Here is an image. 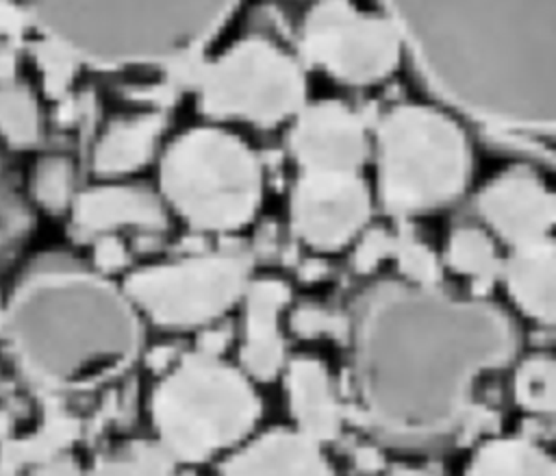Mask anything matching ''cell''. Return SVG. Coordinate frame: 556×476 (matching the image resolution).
Masks as SVG:
<instances>
[{
	"label": "cell",
	"instance_id": "cell-1",
	"mask_svg": "<svg viewBox=\"0 0 556 476\" xmlns=\"http://www.w3.org/2000/svg\"><path fill=\"white\" fill-rule=\"evenodd\" d=\"M348 337L356 417L402 448L439 446L489 426L491 411L476 402V387L519 350V328L500 304L406 280L367 287Z\"/></svg>",
	"mask_w": 556,
	"mask_h": 476
},
{
	"label": "cell",
	"instance_id": "cell-2",
	"mask_svg": "<svg viewBox=\"0 0 556 476\" xmlns=\"http://www.w3.org/2000/svg\"><path fill=\"white\" fill-rule=\"evenodd\" d=\"M424 87L456 117L556 141V0H380Z\"/></svg>",
	"mask_w": 556,
	"mask_h": 476
},
{
	"label": "cell",
	"instance_id": "cell-3",
	"mask_svg": "<svg viewBox=\"0 0 556 476\" xmlns=\"http://www.w3.org/2000/svg\"><path fill=\"white\" fill-rule=\"evenodd\" d=\"M0 335L15 365L50 391H87L117 378L143 339L128 293L65 252L24 265L0 306Z\"/></svg>",
	"mask_w": 556,
	"mask_h": 476
},
{
	"label": "cell",
	"instance_id": "cell-4",
	"mask_svg": "<svg viewBox=\"0 0 556 476\" xmlns=\"http://www.w3.org/2000/svg\"><path fill=\"white\" fill-rule=\"evenodd\" d=\"M241 0H24L48 43L91 67L180 65L228 22Z\"/></svg>",
	"mask_w": 556,
	"mask_h": 476
},
{
	"label": "cell",
	"instance_id": "cell-5",
	"mask_svg": "<svg viewBox=\"0 0 556 476\" xmlns=\"http://www.w3.org/2000/svg\"><path fill=\"white\" fill-rule=\"evenodd\" d=\"M473 174V148L445 107L402 102L376 126V193L389 215L415 217L456 202Z\"/></svg>",
	"mask_w": 556,
	"mask_h": 476
},
{
	"label": "cell",
	"instance_id": "cell-6",
	"mask_svg": "<svg viewBox=\"0 0 556 476\" xmlns=\"http://www.w3.org/2000/svg\"><path fill=\"white\" fill-rule=\"evenodd\" d=\"M150 415L156 441L176 463H202L248 439L261 398L243 369L198 350L156 383Z\"/></svg>",
	"mask_w": 556,
	"mask_h": 476
},
{
	"label": "cell",
	"instance_id": "cell-7",
	"mask_svg": "<svg viewBox=\"0 0 556 476\" xmlns=\"http://www.w3.org/2000/svg\"><path fill=\"white\" fill-rule=\"evenodd\" d=\"M161 193L195 230L235 233L263 202V167L239 137L219 128H191L161 159Z\"/></svg>",
	"mask_w": 556,
	"mask_h": 476
},
{
	"label": "cell",
	"instance_id": "cell-8",
	"mask_svg": "<svg viewBox=\"0 0 556 476\" xmlns=\"http://www.w3.org/2000/svg\"><path fill=\"white\" fill-rule=\"evenodd\" d=\"M200 107L219 120L276 126L304 109L300 63L267 39H243L198 76Z\"/></svg>",
	"mask_w": 556,
	"mask_h": 476
},
{
	"label": "cell",
	"instance_id": "cell-9",
	"mask_svg": "<svg viewBox=\"0 0 556 476\" xmlns=\"http://www.w3.org/2000/svg\"><path fill=\"white\" fill-rule=\"evenodd\" d=\"M250 287V259L219 250L132 272L124 291L139 313L163 328L208 326L228 313Z\"/></svg>",
	"mask_w": 556,
	"mask_h": 476
},
{
	"label": "cell",
	"instance_id": "cell-10",
	"mask_svg": "<svg viewBox=\"0 0 556 476\" xmlns=\"http://www.w3.org/2000/svg\"><path fill=\"white\" fill-rule=\"evenodd\" d=\"M302 50L339 83L369 87L389 78L404 46L395 24L350 0H319L302 22Z\"/></svg>",
	"mask_w": 556,
	"mask_h": 476
},
{
	"label": "cell",
	"instance_id": "cell-11",
	"mask_svg": "<svg viewBox=\"0 0 556 476\" xmlns=\"http://www.w3.org/2000/svg\"><path fill=\"white\" fill-rule=\"evenodd\" d=\"M371 206V189L361 172H300L289 217L295 237L308 248L337 252L363 235Z\"/></svg>",
	"mask_w": 556,
	"mask_h": 476
},
{
	"label": "cell",
	"instance_id": "cell-12",
	"mask_svg": "<svg viewBox=\"0 0 556 476\" xmlns=\"http://www.w3.org/2000/svg\"><path fill=\"white\" fill-rule=\"evenodd\" d=\"M476 209L489 233L508 248L549 237L556 228V191L523 165L506 167L484 183Z\"/></svg>",
	"mask_w": 556,
	"mask_h": 476
},
{
	"label": "cell",
	"instance_id": "cell-13",
	"mask_svg": "<svg viewBox=\"0 0 556 476\" xmlns=\"http://www.w3.org/2000/svg\"><path fill=\"white\" fill-rule=\"evenodd\" d=\"M289 148L300 172L356 174L369 154L363 117L339 100L304 107L289 135Z\"/></svg>",
	"mask_w": 556,
	"mask_h": 476
},
{
	"label": "cell",
	"instance_id": "cell-14",
	"mask_svg": "<svg viewBox=\"0 0 556 476\" xmlns=\"http://www.w3.org/2000/svg\"><path fill=\"white\" fill-rule=\"evenodd\" d=\"M241 369L256 380L276 378L285 365V339L280 315L289 304V287L276 278H258L245 291Z\"/></svg>",
	"mask_w": 556,
	"mask_h": 476
},
{
	"label": "cell",
	"instance_id": "cell-15",
	"mask_svg": "<svg viewBox=\"0 0 556 476\" xmlns=\"http://www.w3.org/2000/svg\"><path fill=\"white\" fill-rule=\"evenodd\" d=\"M222 476H337L319 441L298 428H274L235 450Z\"/></svg>",
	"mask_w": 556,
	"mask_h": 476
},
{
	"label": "cell",
	"instance_id": "cell-16",
	"mask_svg": "<svg viewBox=\"0 0 556 476\" xmlns=\"http://www.w3.org/2000/svg\"><path fill=\"white\" fill-rule=\"evenodd\" d=\"M72 222L85 235H106L117 228L161 230L167 217L161 198L141 185H100L74 198Z\"/></svg>",
	"mask_w": 556,
	"mask_h": 476
},
{
	"label": "cell",
	"instance_id": "cell-17",
	"mask_svg": "<svg viewBox=\"0 0 556 476\" xmlns=\"http://www.w3.org/2000/svg\"><path fill=\"white\" fill-rule=\"evenodd\" d=\"M510 302L532 322L556 326V237L510 248L502 265Z\"/></svg>",
	"mask_w": 556,
	"mask_h": 476
},
{
	"label": "cell",
	"instance_id": "cell-18",
	"mask_svg": "<svg viewBox=\"0 0 556 476\" xmlns=\"http://www.w3.org/2000/svg\"><path fill=\"white\" fill-rule=\"evenodd\" d=\"M282 372L287 406L295 428L319 443L334 439L343 424V409L328 367L315 356H295Z\"/></svg>",
	"mask_w": 556,
	"mask_h": 476
},
{
	"label": "cell",
	"instance_id": "cell-19",
	"mask_svg": "<svg viewBox=\"0 0 556 476\" xmlns=\"http://www.w3.org/2000/svg\"><path fill=\"white\" fill-rule=\"evenodd\" d=\"M159 113H137L111 122L93 148V170L102 176H124L143 167L163 133Z\"/></svg>",
	"mask_w": 556,
	"mask_h": 476
},
{
	"label": "cell",
	"instance_id": "cell-20",
	"mask_svg": "<svg viewBox=\"0 0 556 476\" xmlns=\"http://www.w3.org/2000/svg\"><path fill=\"white\" fill-rule=\"evenodd\" d=\"M463 476H556V456L530 439L491 437L473 450Z\"/></svg>",
	"mask_w": 556,
	"mask_h": 476
},
{
	"label": "cell",
	"instance_id": "cell-21",
	"mask_svg": "<svg viewBox=\"0 0 556 476\" xmlns=\"http://www.w3.org/2000/svg\"><path fill=\"white\" fill-rule=\"evenodd\" d=\"M443 265L469 278L473 289H489L500 276L504 259L495 237L480 226H456L443 250Z\"/></svg>",
	"mask_w": 556,
	"mask_h": 476
},
{
	"label": "cell",
	"instance_id": "cell-22",
	"mask_svg": "<svg viewBox=\"0 0 556 476\" xmlns=\"http://www.w3.org/2000/svg\"><path fill=\"white\" fill-rule=\"evenodd\" d=\"M0 137L13 148H30L41 137V111L35 93L13 80L0 83Z\"/></svg>",
	"mask_w": 556,
	"mask_h": 476
},
{
	"label": "cell",
	"instance_id": "cell-23",
	"mask_svg": "<svg viewBox=\"0 0 556 476\" xmlns=\"http://www.w3.org/2000/svg\"><path fill=\"white\" fill-rule=\"evenodd\" d=\"M176 461L159 441H130L100 456L87 476H174Z\"/></svg>",
	"mask_w": 556,
	"mask_h": 476
},
{
	"label": "cell",
	"instance_id": "cell-24",
	"mask_svg": "<svg viewBox=\"0 0 556 476\" xmlns=\"http://www.w3.org/2000/svg\"><path fill=\"white\" fill-rule=\"evenodd\" d=\"M513 398L530 413L556 415V356H526L513 376Z\"/></svg>",
	"mask_w": 556,
	"mask_h": 476
},
{
	"label": "cell",
	"instance_id": "cell-25",
	"mask_svg": "<svg viewBox=\"0 0 556 476\" xmlns=\"http://www.w3.org/2000/svg\"><path fill=\"white\" fill-rule=\"evenodd\" d=\"M78 433V424L67 417V415H59L46 422L43 428H39V433L30 435L24 441H17L13 446H7L4 450V463L7 467H15L22 463H33L39 465L48 459L59 456V448L67 446Z\"/></svg>",
	"mask_w": 556,
	"mask_h": 476
},
{
	"label": "cell",
	"instance_id": "cell-26",
	"mask_svg": "<svg viewBox=\"0 0 556 476\" xmlns=\"http://www.w3.org/2000/svg\"><path fill=\"white\" fill-rule=\"evenodd\" d=\"M393 259L402 280L419 287H439L443 274V259H439L428 243L408 230H400L393 241Z\"/></svg>",
	"mask_w": 556,
	"mask_h": 476
},
{
	"label": "cell",
	"instance_id": "cell-27",
	"mask_svg": "<svg viewBox=\"0 0 556 476\" xmlns=\"http://www.w3.org/2000/svg\"><path fill=\"white\" fill-rule=\"evenodd\" d=\"M33 196L50 213L74 204V167L65 156H43L33 172Z\"/></svg>",
	"mask_w": 556,
	"mask_h": 476
},
{
	"label": "cell",
	"instance_id": "cell-28",
	"mask_svg": "<svg viewBox=\"0 0 556 476\" xmlns=\"http://www.w3.org/2000/svg\"><path fill=\"white\" fill-rule=\"evenodd\" d=\"M393 241L395 235L387 233L384 228H365L354 248V270L361 274L374 272L384 259L393 256Z\"/></svg>",
	"mask_w": 556,
	"mask_h": 476
},
{
	"label": "cell",
	"instance_id": "cell-29",
	"mask_svg": "<svg viewBox=\"0 0 556 476\" xmlns=\"http://www.w3.org/2000/svg\"><path fill=\"white\" fill-rule=\"evenodd\" d=\"M291 328L300 337H319V335L337 333L341 328L348 330V322L337 320L332 313L319 306H300L291 317Z\"/></svg>",
	"mask_w": 556,
	"mask_h": 476
},
{
	"label": "cell",
	"instance_id": "cell-30",
	"mask_svg": "<svg viewBox=\"0 0 556 476\" xmlns=\"http://www.w3.org/2000/svg\"><path fill=\"white\" fill-rule=\"evenodd\" d=\"M72 63H76V61L70 59L59 48H54L52 43H48L46 50L39 52V65H41L43 78L48 83V91H52V93L63 91V87L72 78Z\"/></svg>",
	"mask_w": 556,
	"mask_h": 476
},
{
	"label": "cell",
	"instance_id": "cell-31",
	"mask_svg": "<svg viewBox=\"0 0 556 476\" xmlns=\"http://www.w3.org/2000/svg\"><path fill=\"white\" fill-rule=\"evenodd\" d=\"M126 263H128V252L122 239H117L111 233L98 235L93 243V270H98L100 274H111V272H119Z\"/></svg>",
	"mask_w": 556,
	"mask_h": 476
},
{
	"label": "cell",
	"instance_id": "cell-32",
	"mask_svg": "<svg viewBox=\"0 0 556 476\" xmlns=\"http://www.w3.org/2000/svg\"><path fill=\"white\" fill-rule=\"evenodd\" d=\"M24 224V213L22 206L17 204L15 196L7 189L2 176H0V246L4 241V237L17 233Z\"/></svg>",
	"mask_w": 556,
	"mask_h": 476
},
{
	"label": "cell",
	"instance_id": "cell-33",
	"mask_svg": "<svg viewBox=\"0 0 556 476\" xmlns=\"http://www.w3.org/2000/svg\"><path fill=\"white\" fill-rule=\"evenodd\" d=\"M33 476H83V474L72 459L59 454L54 459H48V461L35 465Z\"/></svg>",
	"mask_w": 556,
	"mask_h": 476
},
{
	"label": "cell",
	"instance_id": "cell-34",
	"mask_svg": "<svg viewBox=\"0 0 556 476\" xmlns=\"http://www.w3.org/2000/svg\"><path fill=\"white\" fill-rule=\"evenodd\" d=\"M22 13H26V11H17L13 4L0 0V30H4V33L15 30L24 17Z\"/></svg>",
	"mask_w": 556,
	"mask_h": 476
},
{
	"label": "cell",
	"instance_id": "cell-35",
	"mask_svg": "<svg viewBox=\"0 0 556 476\" xmlns=\"http://www.w3.org/2000/svg\"><path fill=\"white\" fill-rule=\"evenodd\" d=\"M13 70H15V59H13L11 50L0 48V83L13 80Z\"/></svg>",
	"mask_w": 556,
	"mask_h": 476
},
{
	"label": "cell",
	"instance_id": "cell-36",
	"mask_svg": "<svg viewBox=\"0 0 556 476\" xmlns=\"http://www.w3.org/2000/svg\"><path fill=\"white\" fill-rule=\"evenodd\" d=\"M358 465H361L363 469H367V472H374V469L380 467V454H378L376 450H369V448H367V450L361 452Z\"/></svg>",
	"mask_w": 556,
	"mask_h": 476
},
{
	"label": "cell",
	"instance_id": "cell-37",
	"mask_svg": "<svg viewBox=\"0 0 556 476\" xmlns=\"http://www.w3.org/2000/svg\"><path fill=\"white\" fill-rule=\"evenodd\" d=\"M387 476H434L426 469H417V467H406V465H400L395 469H391Z\"/></svg>",
	"mask_w": 556,
	"mask_h": 476
}]
</instances>
